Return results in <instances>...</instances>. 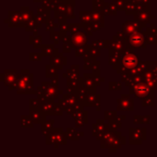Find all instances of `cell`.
I'll return each instance as SVG.
<instances>
[{
    "mask_svg": "<svg viewBox=\"0 0 157 157\" xmlns=\"http://www.w3.org/2000/svg\"><path fill=\"white\" fill-rule=\"evenodd\" d=\"M126 144V139L117 131H108L100 139V148L109 149V153H116L122 144Z\"/></svg>",
    "mask_w": 157,
    "mask_h": 157,
    "instance_id": "1",
    "label": "cell"
},
{
    "mask_svg": "<svg viewBox=\"0 0 157 157\" xmlns=\"http://www.w3.org/2000/svg\"><path fill=\"white\" fill-rule=\"evenodd\" d=\"M139 63L137 55L134 53L133 49L127 48L125 52L121 54V64L117 69L118 74L124 75L129 73L132 69H133Z\"/></svg>",
    "mask_w": 157,
    "mask_h": 157,
    "instance_id": "2",
    "label": "cell"
},
{
    "mask_svg": "<svg viewBox=\"0 0 157 157\" xmlns=\"http://www.w3.org/2000/svg\"><path fill=\"white\" fill-rule=\"evenodd\" d=\"M17 94H37L33 90V74L28 70H21V74L17 75Z\"/></svg>",
    "mask_w": 157,
    "mask_h": 157,
    "instance_id": "3",
    "label": "cell"
},
{
    "mask_svg": "<svg viewBox=\"0 0 157 157\" xmlns=\"http://www.w3.org/2000/svg\"><path fill=\"white\" fill-rule=\"evenodd\" d=\"M130 94L134 95V97L140 98H144L148 96H155V90H153L148 86L145 80H143L141 82L130 86Z\"/></svg>",
    "mask_w": 157,
    "mask_h": 157,
    "instance_id": "4",
    "label": "cell"
},
{
    "mask_svg": "<svg viewBox=\"0 0 157 157\" xmlns=\"http://www.w3.org/2000/svg\"><path fill=\"white\" fill-rule=\"evenodd\" d=\"M67 135L63 132V129H53L46 136L47 144H54L55 148H58L59 145L67 144Z\"/></svg>",
    "mask_w": 157,
    "mask_h": 157,
    "instance_id": "5",
    "label": "cell"
},
{
    "mask_svg": "<svg viewBox=\"0 0 157 157\" xmlns=\"http://www.w3.org/2000/svg\"><path fill=\"white\" fill-rule=\"evenodd\" d=\"M125 42L127 45V48L131 49H136V48H146V41H145V36L144 31H139L132 33L131 35H128L125 37Z\"/></svg>",
    "mask_w": 157,
    "mask_h": 157,
    "instance_id": "6",
    "label": "cell"
},
{
    "mask_svg": "<svg viewBox=\"0 0 157 157\" xmlns=\"http://www.w3.org/2000/svg\"><path fill=\"white\" fill-rule=\"evenodd\" d=\"M118 111H132L134 109V101L130 95L123 94L121 98L117 99Z\"/></svg>",
    "mask_w": 157,
    "mask_h": 157,
    "instance_id": "7",
    "label": "cell"
},
{
    "mask_svg": "<svg viewBox=\"0 0 157 157\" xmlns=\"http://www.w3.org/2000/svg\"><path fill=\"white\" fill-rule=\"evenodd\" d=\"M146 140V129L137 128L130 130V144H142L143 141Z\"/></svg>",
    "mask_w": 157,
    "mask_h": 157,
    "instance_id": "8",
    "label": "cell"
},
{
    "mask_svg": "<svg viewBox=\"0 0 157 157\" xmlns=\"http://www.w3.org/2000/svg\"><path fill=\"white\" fill-rule=\"evenodd\" d=\"M143 26L137 20H127L122 24V31L126 36L131 35L135 32L143 31Z\"/></svg>",
    "mask_w": 157,
    "mask_h": 157,
    "instance_id": "9",
    "label": "cell"
},
{
    "mask_svg": "<svg viewBox=\"0 0 157 157\" xmlns=\"http://www.w3.org/2000/svg\"><path fill=\"white\" fill-rule=\"evenodd\" d=\"M7 23L10 28H21L25 27V21L22 18L20 11H9Z\"/></svg>",
    "mask_w": 157,
    "mask_h": 157,
    "instance_id": "10",
    "label": "cell"
},
{
    "mask_svg": "<svg viewBox=\"0 0 157 157\" xmlns=\"http://www.w3.org/2000/svg\"><path fill=\"white\" fill-rule=\"evenodd\" d=\"M50 62H51V64L56 67L58 70H62L63 68V65L67 64V58L63 56V53L59 52L57 49H55L54 52L51 56Z\"/></svg>",
    "mask_w": 157,
    "mask_h": 157,
    "instance_id": "11",
    "label": "cell"
},
{
    "mask_svg": "<svg viewBox=\"0 0 157 157\" xmlns=\"http://www.w3.org/2000/svg\"><path fill=\"white\" fill-rule=\"evenodd\" d=\"M109 131V125L105 124L104 121L102 120H98L96 123L93 124V131H92V134L94 137H96L98 141H100V139L102 138V136L108 132Z\"/></svg>",
    "mask_w": 157,
    "mask_h": 157,
    "instance_id": "12",
    "label": "cell"
},
{
    "mask_svg": "<svg viewBox=\"0 0 157 157\" xmlns=\"http://www.w3.org/2000/svg\"><path fill=\"white\" fill-rule=\"evenodd\" d=\"M71 44L73 48L76 49L80 46H84L87 44V36L85 31H79L77 33L72 34Z\"/></svg>",
    "mask_w": 157,
    "mask_h": 157,
    "instance_id": "13",
    "label": "cell"
},
{
    "mask_svg": "<svg viewBox=\"0 0 157 157\" xmlns=\"http://www.w3.org/2000/svg\"><path fill=\"white\" fill-rule=\"evenodd\" d=\"M17 80V70H5L1 74V81L6 86H11Z\"/></svg>",
    "mask_w": 157,
    "mask_h": 157,
    "instance_id": "14",
    "label": "cell"
},
{
    "mask_svg": "<svg viewBox=\"0 0 157 157\" xmlns=\"http://www.w3.org/2000/svg\"><path fill=\"white\" fill-rule=\"evenodd\" d=\"M109 48L114 49V50L123 53L125 52V50L127 49V45H126V42H125L124 39L121 38L118 35H115V36H113L112 40H110Z\"/></svg>",
    "mask_w": 157,
    "mask_h": 157,
    "instance_id": "15",
    "label": "cell"
},
{
    "mask_svg": "<svg viewBox=\"0 0 157 157\" xmlns=\"http://www.w3.org/2000/svg\"><path fill=\"white\" fill-rule=\"evenodd\" d=\"M121 52L109 48V64L111 65L114 69H118V67L121 64Z\"/></svg>",
    "mask_w": 157,
    "mask_h": 157,
    "instance_id": "16",
    "label": "cell"
},
{
    "mask_svg": "<svg viewBox=\"0 0 157 157\" xmlns=\"http://www.w3.org/2000/svg\"><path fill=\"white\" fill-rule=\"evenodd\" d=\"M73 119L75 121V128L82 127L87 123V112L83 109H78L72 114Z\"/></svg>",
    "mask_w": 157,
    "mask_h": 157,
    "instance_id": "17",
    "label": "cell"
},
{
    "mask_svg": "<svg viewBox=\"0 0 157 157\" xmlns=\"http://www.w3.org/2000/svg\"><path fill=\"white\" fill-rule=\"evenodd\" d=\"M134 19L137 20L138 22H140L142 24V26L144 28L147 24L150 23V20L152 19L151 11L146 10V11H143V12H140L138 14H135L134 15Z\"/></svg>",
    "mask_w": 157,
    "mask_h": 157,
    "instance_id": "18",
    "label": "cell"
},
{
    "mask_svg": "<svg viewBox=\"0 0 157 157\" xmlns=\"http://www.w3.org/2000/svg\"><path fill=\"white\" fill-rule=\"evenodd\" d=\"M29 116L31 117L34 124H42L46 118V114L41 109L29 110Z\"/></svg>",
    "mask_w": 157,
    "mask_h": 157,
    "instance_id": "19",
    "label": "cell"
},
{
    "mask_svg": "<svg viewBox=\"0 0 157 157\" xmlns=\"http://www.w3.org/2000/svg\"><path fill=\"white\" fill-rule=\"evenodd\" d=\"M38 21L41 24H46V22L50 19V9L45 7L44 6L38 8V14H37Z\"/></svg>",
    "mask_w": 157,
    "mask_h": 157,
    "instance_id": "20",
    "label": "cell"
},
{
    "mask_svg": "<svg viewBox=\"0 0 157 157\" xmlns=\"http://www.w3.org/2000/svg\"><path fill=\"white\" fill-rule=\"evenodd\" d=\"M80 20L81 26H89L92 22V11H80Z\"/></svg>",
    "mask_w": 157,
    "mask_h": 157,
    "instance_id": "21",
    "label": "cell"
},
{
    "mask_svg": "<svg viewBox=\"0 0 157 157\" xmlns=\"http://www.w3.org/2000/svg\"><path fill=\"white\" fill-rule=\"evenodd\" d=\"M63 76L66 79H79V65H73L71 69L63 75Z\"/></svg>",
    "mask_w": 157,
    "mask_h": 157,
    "instance_id": "22",
    "label": "cell"
},
{
    "mask_svg": "<svg viewBox=\"0 0 157 157\" xmlns=\"http://www.w3.org/2000/svg\"><path fill=\"white\" fill-rule=\"evenodd\" d=\"M37 24H40L39 21H38V17H37V16L33 15L29 19H28L25 22V27L24 28H25L26 31H32V30H34V29H36L38 28L37 27Z\"/></svg>",
    "mask_w": 157,
    "mask_h": 157,
    "instance_id": "23",
    "label": "cell"
},
{
    "mask_svg": "<svg viewBox=\"0 0 157 157\" xmlns=\"http://www.w3.org/2000/svg\"><path fill=\"white\" fill-rule=\"evenodd\" d=\"M53 124H54V120L45 121L41 124V132L44 136H47L53 130Z\"/></svg>",
    "mask_w": 157,
    "mask_h": 157,
    "instance_id": "24",
    "label": "cell"
},
{
    "mask_svg": "<svg viewBox=\"0 0 157 157\" xmlns=\"http://www.w3.org/2000/svg\"><path fill=\"white\" fill-rule=\"evenodd\" d=\"M65 133H66L68 139H70V140H75V141H77V140H79L80 137H83V136H84V132H76L75 129H73V128L67 129L66 132H65Z\"/></svg>",
    "mask_w": 157,
    "mask_h": 157,
    "instance_id": "25",
    "label": "cell"
},
{
    "mask_svg": "<svg viewBox=\"0 0 157 157\" xmlns=\"http://www.w3.org/2000/svg\"><path fill=\"white\" fill-rule=\"evenodd\" d=\"M29 44H32L33 45V48L35 49H40L41 48L43 45H42V37L41 36H30L29 38Z\"/></svg>",
    "mask_w": 157,
    "mask_h": 157,
    "instance_id": "26",
    "label": "cell"
},
{
    "mask_svg": "<svg viewBox=\"0 0 157 157\" xmlns=\"http://www.w3.org/2000/svg\"><path fill=\"white\" fill-rule=\"evenodd\" d=\"M34 126V122L31 119V117L29 115H23L21 116V127L26 129H32Z\"/></svg>",
    "mask_w": 157,
    "mask_h": 157,
    "instance_id": "27",
    "label": "cell"
},
{
    "mask_svg": "<svg viewBox=\"0 0 157 157\" xmlns=\"http://www.w3.org/2000/svg\"><path fill=\"white\" fill-rule=\"evenodd\" d=\"M87 55L91 57H99L100 56V48L95 45L94 43H91L88 45V51H87Z\"/></svg>",
    "mask_w": 157,
    "mask_h": 157,
    "instance_id": "28",
    "label": "cell"
},
{
    "mask_svg": "<svg viewBox=\"0 0 157 157\" xmlns=\"http://www.w3.org/2000/svg\"><path fill=\"white\" fill-rule=\"evenodd\" d=\"M53 108H54V102L45 101L44 103H42V104H41L40 109H41V110H42L46 115H52Z\"/></svg>",
    "mask_w": 157,
    "mask_h": 157,
    "instance_id": "29",
    "label": "cell"
},
{
    "mask_svg": "<svg viewBox=\"0 0 157 157\" xmlns=\"http://www.w3.org/2000/svg\"><path fill=\"white\" fill-rule=\"evenodd\" d=\"M55 44H45L41 47L43 56H52L55 51Z\"/></svg>",
    "mask_w": 157,
    "mask_h": 157,
    "instance_id": "30",
    "label": "cell"
},
{
    "mask_svg": "<svg viewBox=\"0 0 157 157\" xmlns=\"http://www.w3.org/2000/svg\"><path fill=\"white\" fill-rule=\"evenodd\" d=\"M64 35H65V34H63L61 30H60V31L52 30V31H51L50 39H51V40H53L54 44H58L59 41L63 40V38Z\"/></svg>",
    "mask_w": 157,
    "mask_h": 157,
    "instance_id": "31",
    "label": "cell"
},
{
    "mask_svg": "<svg viewBox=\"0 0 157 157\" xmlns=\"http://www.w3.org/2000/svg\"><path fill=\"white\" fill-rule=\"evenodd\" d=\"M57 68L54 67L53 65L52 64H49V65H46V70H45V75H46V77L48 78H52V77H56L58 76V72H57Z\"/></svg>",
    "mask_w": 157,
    "mask_h": 157,
    "instance_id": "32",
    "label": "cell"
},
{
    "mask_svg": "<svg viewBox=\"0 0 157 157\" xmlns=\"http://www.w3.org/2000/svg\"><path fill=\"white\" fill-rule=\"evenodd\" d=\"M105 12L104 10H92V21L104 22Z\"/></svg>",
    "mask_w": 157,
    "mask_h": 157,
    "instance_id": "33",
    "label": "cell"
},
{
    "mask_svg": "<svg viewBox=\"0 0 157 157\" xmlns=\"http://www.w3.org/2000/svg\"><path fill=\"white\" fill-rule=\"evenodd\" d=\"M103 10L106 15H116L118 12V9L113 3H106Z\"/></svg>",
    "mask_w": 157,
    "mask_h": 157,
    "instance_id": "34",
    "label": "cell"
},
{
    "mask_svg": "<svg viewBox=\"0 0 157 157\" xmlns=\"http://www.w3.org/2000/svg\"><path fill=\"white\" fill-rule=\"evenodd\" d=\"M84 62H85V63H84V69H92L97 61H96V58L95 57H91V56L86 55L84 57Z\"/></svg>",
    "mask_w": 157,
    "mask_h": 157,
    "instance_id": "35",
    "label": "cell"
},
{
    "mask_svg": "<svg viewBox=\"0 0 157 157\" xmlns=\"http://www.w3.org/2000/svg\"><path fill=\"white\" fill-rule=\"evenodd\" d=\"M20 13H21L22 18H23V20H24L25 22H26L28 19H29V18L34 15L33 12H32L31 10H29V8L28 6H23V7H21Z\"/></svg>",
    "mask_w": 157,
    "mask_h": 157,
    "instance_id": "36",
    "label": "cell"
},
{
    "mask_svg": "<svg viewBox=\"0 0 157 157\" xmlns=\"http://www.w3.org/2000/svg\"><path fill=\"white\" fill-rule=\"evenodd\" d=\"M144 36H145V41L147 44H155L157 45V37L155 35H154L153 33L151 32H148V31H144Z\"/></svg>",
    "mask_w": 157,
    "mask_h": 157,
    "instance_id": "37",
    "label": "cell"
},
{
    "mask_svg": "<svg viewBox=\"0 0 157 157\" xmlns=\"http://www.w3.org/2000/svg\"><path fill=\"white\" fill-rule=\"evenodd\" d=\"M87 51H88V45H84L80 46L75 49V57H85L87 55Z\"/></svg>",
    "mask_w": 157,
    "mask_h": 157,
    "instance_id": "38",
    "label": "cell"
},
{
    "mask_svg": "<svg viewBox=\"0 0 157 157\" xmlns=\"http://www.w3.org/2000/svg\"><path fill=\"white\" fill-rule=\"evenodd\" d=\"M155 97V96H148V97H145V98H142L143 99L142 100L143 107H147V106H149V107H155V100H154Z\"/></svg>",
    "mask_w": 157,
    "mask_h": 157,
    "instance_id": "39",
    "label": "cell"
},
{
    "mask_svg": "<svg viewBox=\"0 0 157 157\" xmlns=\"http://www.w3.org/2000/svg\"><path fill=\"white\" fill-rule=\"evenodd\" d=\"M115 6L117 7V9L119 11H123L126 9V6L128 4V0H113L112 2Z\"/></svg>",
    "mask_w": 157,
    "mask_h": 157,
    "instance_id": "40",
    "label": "cell"
},
{
    "mask_svg": "<svg viewBox=\"0 0 157 157\" xmlns=\"http://www.w3.org/2000/svg\"><path fill=\"white\" fill-rule=\"evenodd\" d=\"M60 25L61 24H58V23H55V18L54 19H49L47 22H46V30L47 31H52L54 30L56 28H60Z\"/></svg>",
    "mask_w": 157,
    "mask_h": 157,
    "instance_id": "41",
    "label": "cell"
},
{
    "mask_svg": "<svg viewBox=\"0 0 157 157\" xmlns=\"http://www.w3.org/2000/svg\"><path fill=\"white\" fill-rule=\"evenodd\" d=\"M93 2V10H103L105 6L104 0H92Z\"/></svg>",
    "mask_w": 157,
    "mask_h": 157,
    "instance_id": "42",
    "label": "cell"
},
{
    "mask_svg": "<svg viewBox=\"0 0 157 157\" xmlns=\"http://www.w3.org/2000/svg\"><path fill=\"white\" fill-rule=\"evenodd\" d=\"M41 104L40 103V101L34 98L29 99V110H34V109H40Z\"/></svg>",
    "mask_w": 157,
    "mask_h": 157,
    "instance_id": "43",
    "label": "cell"
},
{
    "mask_svg": "<svg viewBox=\"0 0 157 157\" xmlns=\"http://www.w3.org/2000/svg\"><path fill=\"white\" fill-rule=\"evenodd\" d=\"M92 43H94L95 45H97L100 49H102V48L106 49V48H109L110 40H94Z\"/></svg>",
    "mask_w": 157,
    "mask_h": 157,
    "instance_id": "44",
    "label": "cell"
},
{
    "mask_svg": "<svg viewBox=\"0 0 157 157\" xmlns=\"http://www.w3.org/2000/svg\"><path fill=\"white\" fill-rule=\"evenodd\" d=\"M109 89L115 91L121 89V82H109Z\"/></svg>",
    "mask_w": 157,
    "mask_h": 157,
    "instance_id": "45",
    "label": "cell"
},
{
    "mask_svg": "<svg viewBox=\"0 0 157 157\" xmlns=\"http://www.w3.org/2000/svg\"><path fill=\"white\" fill-rule=\"evenodd\" d=\"M60 30L63 33V34H67V32L70 31V29H71V24H68L66 22H63V23H60Z\"/></svg>",
    "mask_w": 157,
    "mask_h": 157,
    "instance_id": "46",
    "label": "cell"
},
{
    "mask_svg": "<svg viewBox=\"0 0 157 157\" xmlns=\"http://www.w3.org/2000/svg\"><path fill=\"white\" fill-rule=\"evenodd\" d=\"M109 121V125L111 130L113 131H117L118 129L121 128V122L118 121L117 120H112V121Z\"/></svg>",
    "mask_w": 157,
    "mask_h": 157,
    "instance_id": "47",
    "label": "cell"
},
{
    "mask_svg": "<svg viewBox=\"0 0 157 157\" xmlns=\"http://www.w3.org/2000/svg\"><path fill=\"white\" fill-rule=\"evenodd\" d=\"M117 116L118 115L116 111H105V120H108V121L116 120Z\"/></svg>",
    "mask_w": 157,
    "mask_h": 157,
    "instance_id": "48",
    "label": "cell"
},
{
    "mask_svg": "<svg viewBox=\"0 0 157 157\" xmlns=\"http://www.w3.org/2000/svg\"><path fill=\"white\" fill-rule=\"evenodd\" d=\"M42 57H43L42 53H33V52H31L29 55V59L30 61H41Z\"/></svg>",
    "mask_w": 157,
    "mask_h": 157,
    "instance_id": "49",
    "label": "cell"
},
{
    "mask_svg": "<svg viewBox=\"0 0 157 157\" xmlns=\"http://www.w3.org/2000/svg\"><path fill=\"white\" fill-rule=\"evenodd\" d=\"M81 25L80 24H77V23H75V24H71V29H70V32L71 34H75V33H77L80 31L81 29Z\"/></svg>",
    "mask_w": 157,
    "mask_h": 157,
    "instance_id": "50",
    "label": "cell"
},
{
    "mask_svg": "<svg viewBox=\"0 0 157 157\" xmlns=\"http://www.w3.org/2000/svg\"><path fill=\"white\" fill-rule=\"evenodd\" d=\"M73 46L70 42H64L63 43V53H70L72 52Z\"/></svg>",
    "mask_w": 157,
    "mask_h": 157,
    "instance_id": "51",
    "label": "cell"
},
{
    "mask_svg": "<svg viewBox=\"0 0 157 157\" xmlns=\"http://www.w3.org/2000/svg\"><path fill=\"white\" fill-rule=\"evenodd\" d=\"M146 31L153 33L154 35H155V36L157 37V28L155 27V24L151 23L149 27H146Z\"/></svg>",
    "mask_w": 157,
    "mask_h": 157,
    "instance_id": "52",
    "label": "cell"
},
{
    "mask_svg": "<svg viewBox=\"0 0 157 157\" xmlns=\"http://www.w3.org/2000/svg\"><path fill=\"white\" fill-rule=\"evenodd\" d=\"M148 69L157 74V62H148Z\"/></svg>",
    "mask_w": 157,
    "mask_h": 157,
    "instance_id": "53",
    "label": "cell"
},
{
    "mask_svg": "<svg viewBox=\"0 0 157 157\" xmlns=\"http://www.w3.org/2000/svg\"><path fill=\"white\" fill-rule=\"evenodd\" d=\"M134 123L135 124H143L144 123V118H143V116L135 115L134 116Z\"/></svg>",
    "mask_w": 157,
    "mask_h": 157,
    "instance_id": "54",
    "label": "cell"
},
{
    "mask_svg": "<svg viewBox=\"0 0 157 157\" xmlns=\"http://www.w3.org/2000/svg\"><path fill=\"white\" fill-rule=\"evenodd\" d=\"M52 85L55 87V88H57L58 89V84H59V80H58V77L56 76V77H52Z\"/></svg>",
    "mask_w": 157,
    "mask_h": 157,
    "instance_id": "55",
    "label": "cell"
},
{
    "mask_svg": "<svg viewBox=\"0 0 157 157\" xmlns=\"http://www.w3.org/2000/svg\"><path fill=\"white\" fill-rule=\"evenodd\" d=\"M125 119H126V116H125V115L117 116V118H116V120H117L118 121H120V122H121V121H122V120H125Z\"/></svg>",
    "mask_w": 157,
    "mask_h": 157,
    "instance_id": "56",
    "label": "cell"
},
{
    "mask_svg": "<svg viewBox=\"0 0 157 157\" xmlns=\"http://www.w3.org/2000/svg\"><path fill=\"white\" fill-rule=\"evenodd\" d=\"M33 31H34V33H33V35H34V36H38V29H34Z\"/></svg>",
    "mask_w": 157,
    "mask_h": 157,
    "instance_id": "57",
    "label": "cell"
}]
</instances>
